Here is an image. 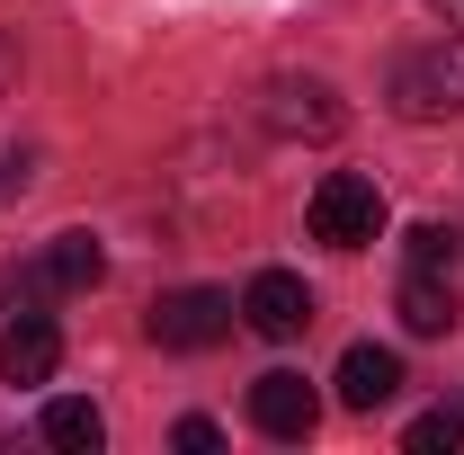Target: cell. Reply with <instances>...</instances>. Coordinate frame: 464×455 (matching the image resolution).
Returning <instances> with one entry per match:
<instances>
[{"instance_id": "cell-1", "label": "cell", "mask_w": 464, "mask_h": 455, "mask_svg": "<svg viewBox=\"0 0 464 455\" xmlns=\"http://www.w3.org/2000/svg\"><path fill=\"white\" fill-rule=\"evenodd\" d=\"M384 99H393V116H411V125L464 116V36H438V45L402 54L393 81H384Z\"/></svg>"}, {"instance_id": "cell-2", "label": "cell", "mask_w": 464, "mask_h": 455, "mask_svg": "<svg viewBox=\"0 0 464 455\" xmlns=\"http://www.w3.org/2000/svg\"><path fill=\"white\" fill-rule=\"evenodd\" d=\"M259 125H268V134H286V143H331V134L348 125V108H340V90H331V81L286 72V81H268V90H259Z\"/></svg>"}, {"instance_id": "cell-3", "label": "cell", "mask_w": 464, "mask_h": 455, "mask_svg": "<svg viewBox=\"0 0 464 455\" xmlns=\"http://www.w3.org/2000/svg\"><path fill=\"white\" fill-rule=\"evenodd\" d=\"M384 232V197H375V179L357 170H331L313 188V241H331V250H366Z\"/></svg>"}, {"instance_id": "cell-4", "label": "cell", "mask_w": 464, "mask_h": 455, "mask_svg": "<svg viewBox=\"0 0 464 455\" xmlns=\"http://www.w3.org/2000/svg\"><path fill=\"white\" fill-rule=\"evenodd\" d=\"M232 313H241V304L215 295V286H179V295H161V304L143 313V331H152L161 348H179V357H197V348H215L232 331Z\"/></svg>"}, {"instance_id": "cell-5", "label": "cell", "mask_w": 464, "mask_h": 455, "mask_svg": "<svg viewBox=\"0 0 464 455\" xmlns=\"http://www.w3.org/2000/svg\"><path fill=\"white\" fill-rule=\"evenodd\" d=\"M241 322L259 340H304L313 331V286L295 277V268H259V277L241 286Z\"/></svg>"}, {"instance_id": "cell-6", "label": "cell", "mask_w": 464, "mask_h": 455, "mask_svg": "<svg viewBox=\"0 0 464 455\" xmlns=\"http://www.w3.org/2000/svg\"><path fill=\"white\" fill-rule=\"evenodd\" d=\"M313 420H322V393H313L304 375L268 366V375L250 384V429H259V438H277V447H304V438H313Z\"/></svg>"}, {"instance_id": "cell-7", "label": "cell", "mask_w": 464, "mask_h": 455, "mask_svg": "<svg viewBox=\"0 0 464 455\" xmlns=\"http://www.w3.org/2000/svg\"><path fill=\"white\" fill-rule=\"evenodd\" d=\"M54 366H63L54 313H9L0 322V384H54Z\"/></svg>"}, {"instance_id": "cell-8", "label": "cell", "mask_w": 464, "mask_h": 455, "mask_svg": "<svg viewBox=\"0 0 464 455\" xmlns=\"http://www.w3.org/2000/svg\"><path fill=\"white\" fill-rule=\"evenodd\" d=\"M411 340H447L456 331V268H411L402 259V295H393Z\"/></svg>"}, {"instance_id": "cell-9", "label": "cell", "mask_w": 464, "mask_h": 455, "mask_svg": "<svg viewBox=\"0 0 464 455\" xmlns=\"http://www.w3.org/2000/svg\"><path fill=\"white\" fill-rule=\"evenodd\" d=\"M331 384H340V411H384V402L402 393V357H393V348H375V340H357L340 357V375H331Z\"/></svg>"}, {"instance_id": "cell-10", "label": "cell", "mask_w": 464, "mask_h": 455, "mask_svg": "<svg viewBox=\"0 0 464 455\" xmlns=\"http://www.w3.org/2000/svg\"><path fill=\"white\" fill-rule=\"evenodd\" d=\"M45 277L63 295H90V286L108 277V250H99V232H54V250H45Z\"/></svg>"}, {"instance_id": "cell-11", "label": "cell", "mask_w": 464, "mask_h": 455, "mask_svg": "<svg viewBox=\"0 0 464 455\" xmlns=\"http://www.w3.org/2000/svg\"><path fill=\"white\" fill-rule=\"evenodd\" d=\"M45 447H63V455H99V447H108V420H99V402H81V393L45 402Z\"/></svg>"}, {"instance_id": "cell-12", "label": "cell", "mask_w": 464, "mask_h": 455, "mask_svg": "<svg viewBox=\"0 0 464 455\" xmlns=\"http://www.w3.org/2000/svg\"><path fill=\"white\" fill-rule=\"evenodd\" d=\"M402 447L411 455H456L464 447V411H420V420L402 429Z\"/></svg>"}, {"instance_id": "cell-13", "label": "cell", "mask_w": 464, "mask_h": 455, "mask_svg": "<svg viewBox=\"0 0 464 455\" xmlns=\"http://www.w3.org/2000/svg\"><path fill=\"white\" fill-rule=\"evenodd\" d=\"M464 259V232L447 224H411V268H456Z\"/></svg>"}, {"instance_id": "cell-14", "label": "cell", "mask_w": 464, "mask_h": 455, "mask_svg": "<svg viewBox=\"0 0 464 455\" xmlns=\"http://www.w3.org/2000/svg\"><path fill=\"white\" fill-rule=\"evenodd\" d=\"M36 188V152H0V206Z\"/></svg>"}, {"instance_id": "cell-15", "label": "cell", "mask_w": 464, "mask_h": 455, "mask_svg": "<svg viewBox=\"0 0 464 455\" xmlns=\"http://www.w3.org/2000/svg\"><path fill=\"white\" fill-rule=\"evenodd\" d=\"M170 447H179V455H215V447H224V429H215V420H179Z\"/></svg>"}, {"instance_id": "cell-16", "label": "cell", "mask_w": 464, "mask_h": 455, "mask_svg": "<svg viewBox=\"0 0 464 455\" xmlns=\"http://www.w3.org/2000/svg\"><path fill=\"white\" fill-rule=\"evenodd\" d=\"M9 90H18V45L0 36V99H9Z\"/></svg>"}, {"instance_id": "cell-17", "label": "cell", "mask_w": 464, "mask_h": 455, "mask_svg": "<svg viewBox=\"0 0 464 455\" xmlns=\"http://www.w3.org/2000/svg\"><path fill=\"white\" fill-rule=\"evenodd\" d=\"M429 9H438V18H447V27H464V0H429Z\"/></svg>"}]
</instances>
